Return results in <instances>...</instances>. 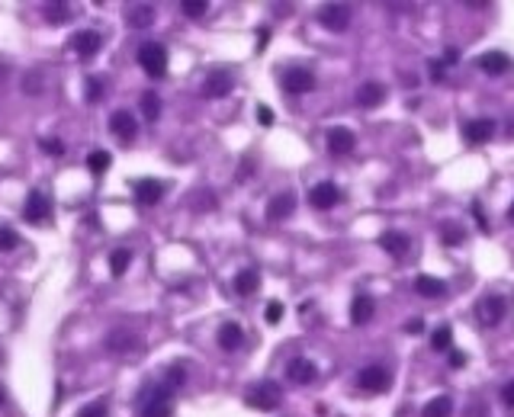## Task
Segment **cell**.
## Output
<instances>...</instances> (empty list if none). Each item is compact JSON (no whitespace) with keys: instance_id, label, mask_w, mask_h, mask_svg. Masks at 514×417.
<instances>
[{"instance_id":"34","label":"cell","mask_w":514,"mask_h":417,"mask_svg":"<svg viewBox=\"0 0 514 417\" xmlns=\"http://www.w3.org/2000/svg\"><path fill=\"white\" fill-rule=\"evenodd\" d=\"M16 244H20V235L7 225H0V251H13Z\"/></svg>"},{"instance_id":"39","label":"cell","mask_w":514,"mask_h":417,"mask_svg":"<svg viewBox=\"0 0 514 417\" xmlns=\"http://www.w3.org/2000/svg\"><path fill=\"white\" fill-rule=\"evenodd\" d=\"M42 151H45V154H52V158H62V154H64V145L58 142V138H45V142H42Z\"/></svg>"},{"instance_id":"28","label":"cell","mask_w":514,"mask_h":417,"mask_svg":"<svg viewBox=\"0 0 514 417\" xmlns=\"http://www.w3.org/2000/svg\"><path fill=\"white\" fill-rule=\"evenodd\" d=\"M129 263H132V251H129V247H116V251L110 254V273L113 276H122L129 270Z\"/></svg>"},{"instance_id":"25","label":"cell","mask_w":514,"mask_h":417,"mask_svg":"<svg viewBox=\"0 0 514 417\" xmlns=\"http://www.w3.org/2000/svg\"><path fill=\"white\" fill-rule=\"evenodd\" d=\"M257 289H261V276H257V270H241V273L235 276V292L238 295H254Z\"/></svg>"},{"instance_id":"17","label":"cell","mask_w":514,"mask_h":417,"mask_svg":"<svg viewBox=\"0 0 514 417\" xmlns=\"http://www.w3.org/2000/svg\"><path fill=\"white\" fill-rule=\"evenodd\" d=\"M142 346V340L135 337L129 328H116V331L106 334V350H113V353H129V350H138Z\"/></svg>"},{"instance_id":"6","label":"cell","mask_w":514,"mask_h":417,"mask_svg":"<svg viewBox=\"0 0 514 417\" xmlns=\"http://www.w3.org/2000/svg\"><path fill=\"white\" fill-rule=\"evenodd\" d=\"M68 45L74 48V55H78V58L90 61V58H97V52H100L103 36L97 29H80V32H74V36H71V42H68Z\"/></svg>"},{"instance_id":"7","label":"cell","mask_w":514,"mask_h":417,"mask_svg":"<svg viewBox=\"0 0 514 417\" xmlns=\"http://www.w3.org/2000/svg\"><path fill=\"white\" fill-rule=\"evenodd\" d=\"M231 87H235V78H231V71H225V68H215V71H209V78L203 80V96L206 100H219V96H229Z\"/></svg>"},{"instance_id":"13","label":"cell","mask_w":514,"mask_h":417,"mask_svg":"<svg viewBox=\"0 0 514 417\" xmlns=\"http://www.w3.org/2000/svg\"><path fill=\"white\" fill-rule=\"evenodd\" d=\"M110 132L116 135L119 142H135V135H138V122L129 110H116L110 116Z\"/></svg>"},{"instance_id":"42","label":"cell","mask_w":514,"mask_h":417,"mask_svg":"<svg viewBox=\"0 0 514 417\" xmlns=\"http://www.w3.org/2000/svg\"><path fill=\"white\" fill-rule=\"evenodd\" d=\"M257 122H261V126H273V110H270V106H257Z\"/></svg>"},{"instance_id":"21","label":"cell","mask_w":514,"mask_h":417,"mask_svg":"<svg viewBox=\"0 0 514 417\" xmlns=\"http://www.w3.org/2000/svg\"><path fill=\"white\" fill-rule=\"evenodd\" d=\"M245 344V331H241V324H235V321H229V324H222L219 328V346L222 350H238V346Z\"/></svg>"},{"instance_id":"40","label":"cell","mask_w":514,"mask_h":417,"mask_svg":"<svg viewBox=\"0 0 514 417\" xmlns=\"http://www.w3.org/2000/svg\"><path fill=\"white\" fill-rule=\"evenodd\" d=\"M100 96H103V84L97 78H90L87 80V103H100Z\"/></svg>"},{"instance_id":"1","label":"cell","mask_w":514,"mask_h":417,"mask_svg":"<svg viewBox=\"0 0 514 417\" xmlns=\"http://www.w3.org/2000/svg\"><path fill=\"white\" fill-rule=\"evenodd\" d=\"M245 404H251V408L257 411H277L280 404H283V388L277 386V382H257V386H251L245 392Z\"/></svg>"},{"instance_id":"41","label":"cell","mask_w":514,"mask_h":417,"mask_svg":"<svg viewBox=\"0 0 514 417\" xmlns=\"http://www.w3.org/2000/svg\"><path fill=\"white\" fill-rule=\"evenodd\" d=\"M441 237H443V244H447V247H450V244H463V231H459V228H447Z\"/></svg>"},{"instance_id":"14","label":"cell","mask_w":514,"mask_h":417,"mask_svg":"<svg viewBox=\"0 0 514 417\" xmlns=\"http://www.w3.org/2000/svg\"><path fill=\"white\" fill-rule=\"evenodd\" d=\"M476 68L485 71L489 78H499V74H508L514 68V61L505 55V52H483V55L476 58Z\"/></svg>"},{"instance_id":"19","label":"cell","mask_w":514,"mask_h":417,"mask_svg":"<svg viewBox=\"0 0 514 417\" xmlns=\"http://www.w3.org/2000/svg\"><path fill=\"white\" fill-rule=\"evenodd\" d=\"M161 196H164V183H161V180L145 177V180L135 183V199H138L142 205H158Z\"/></svg>"},{"instance_id":"11","label":"cell","mask_w":514,"mask_h":417,"mask_svg":"<svg viewBox=\"0 0 514 417\" xmlns=\"http://www.w3.org/2000/svg\"><path fill=\"white\" fill-rule=\"evenodd\" d=\"M286 379L296 382V386H312L318 379V366L312 360H306V356H296V360L286 363Z\"/></svg>"},{"instance_id":"50","label":"cell","mask_w":514,"mask_h":417,"mask_svg":"<svg viewBox=\"0 0 514 417\" xmlns=\"http://www.w3.org/2000/svg\"><path fill=\"white\" fill-rule=\"evenodd\" d=\"M505 135H511L514 138V119H511V126H505Z\"/></svg>"},{"instance_id":"4","label":"cell","mask_w":514,"mask_h":417,"mask_svg":"<svg viewBox=\"0 0 514 417\" xmlns=\"http://www.w3.org/2000/svg\"><path fill=\"white\" fill-rule=\"evenodd\" d=\"M318 23H322L328 32H348L350 7H344V3H324V7L318 10Z\"/></svg>"},{"instance_id":"53","label":"cell","mask_w":514,"mask_h":417,"mask_svg":"<svg viewBox=\"0 0 514 417\" xmlns=\"http://www.w3.org/2000/svg\"><path fill=\"white\" fill-rule=\"evenodd\" d=\"M0 363H3V350H0Z\"/></svg>"},{"instance_id":"27","label":"cell","mask_w":514,"mask_h":417,"mask_svg":"<svg viewBox=\"0 0 514 417\" xmlns=\"http://www.w3.org/2000/svg\"><path fill=\"white\" fill-rule=\"evenodd\" d=\"M450 411H453L450 395H437V398H431V402L424 404L421 417H450Z\"/></svg>"},{"instance_id":"23","label":"cell","mask_w":514,"mask_h":417,"mask_svg":"<svg viewBox=\"0 0 514 417\" xmlns=\"http://www.w3.org/2000/svg\"><path fill=\"white\" fill-rule=\"evenodd\" d=\"M380 247L389 257H405V251H408V235H402V231H386V235L380 237Z\"/></svg>"},{"instance_id":"29","label":"cell","mask_w":514,"mask_h":417,"mask_svg":"<svg viewBox=\"0 0 514 417\" xmlns=\"http://www.w3.org/2000/svg\"><path fill=\"white\" fill-rule=\"evenodd\" d=\"M71 20V7L68 3H48L45 7V23L48 26H64Z\"/></svg>"},{"instance_id":"44","label":"cell","mask_w":514,"mask_h":417,"mask_svg":"<svg viewBox=\"0 0 514 417\" xmlns=\"http://www.w3.org/2000/svg\"><path fill=\"white\" fill-rule=\"evenodd\" d=\"M501 398H505V404L514 411V382H508V386L501 388Z\"/></svg>"},{"instance_id":"18","label":"cell","mask_w":514,"mask_h":417,"mask_svg":"<svg viewBox=\"0 0 514 417\" xmlns=\"http://www.w3.org/2000/svg\"><path fill=\"white\" fill-rule=\"evenodd\" d=\"M354 145H357V138L350 129H344V126L328 129V151H331V154H350Z\"/></svg>"},{"instance_id":"49","label":"cell","mask_w":514,"mask_h":417,"mask_svg":"<svg viewBox=\"0 0 514 417\" xmlns=\"http://www.w3.org/2000/svg\"><path fill=\"white\" fill-rule=\"evenodd\" d=\"M7 78H10V68H7L3 61H0V80H7Z\"/></svg>"},{"instance_id":"45","label":"cell","mask_w":514,"mask_h":417,"mask_svg":"<svg viewBox=\"0 0 514 417\" xmlns=\"http://www.w3.org/2000/svg\"><path fill=\"white\" fill-rule=\"evenodd\" d=\"M431 80H443V61H431Z\"/></svg>"},{"instance_id":"48","label":"cell","mask_w":514,"mask_h":417,"mask_svg":"<svg viewBox=\"0 0 514 417\" xmlns=\"http://www.w3.org/2000/svg\"><path fill=\"white\" fill-rule=\"evenodd\" d=\"M453 366H457V370H459V366H466V356L459 353V350H457V353H453Z\"/></svg>"},{"instance_id":"47","label":"cell","mask_w":514,"mask_h":417,"mask_svg":"<svg viewBox=\"0 0 514 417\" xmlns=\"http://www.w3.org/2000/svg\"><path fill=\"white\" fill-rule=\"evenodd\" d=\"M457 58H459V52H457V48H447V55H443V64H453V61H457Z\"/></svg>"},{"instance_id":"31","label":"cell","mask_w":514,"mask_h":417,"mask_svg":"<svg viewBox=\"0 0 514 417\" xmlns=\"http://www.w3.org/2000/svg\"><path fill=\"white\" fill-rule=\"evenodd\" d=\"M142 116L148 119V122H158V116H161V96L158 94H142Z\"/></svg>"},{"instance_id":"9","label":"cell","mask_w":514,"mask_h":417,"mask_svg":"<svg viewBox=\"0 0 514 417\" xmlns=\"http://www.w3.org/2000/svg\"><path fill=\"white\" fill-rule=\"evenodd\" d=\"M495 119H469V122H463V142L469 145H485L495 138Z\"/></svg>"},{"instance_id":"5","label":"cell","mask_w":514,"mask_h":417,"mask_svg":"<svg viewBox=\"0 0 514 417\" xmlns=\"http://www.w3.org/2000/svg\"><path fill=\"white\" fill-rule=\"evenodd\" d=\"M171 392H174L171 386L151 388V395L142 404V417H171V411H174L171 408Z\"/></svg>"},{"instance_id":"16","label":"cell","mask_w":514,"mask_h":417,"mask_svg":"<svg viewBox=\"0 0 514 417\" xmlns=\"http://www.w3.org/2000/svg\"><path fill=\"white\" fill-rule=\"evenodd\" d=\"M308 203L315 205V209H334V205L341 203V189L334 186V183H318V186H312V193H308Z\"/></svg>"},{"instance_id":"22","label":"cell","mask_w":514,"mask_h":417,"mask_svg":"<svg viewBox=\"0 0 514 417\" xmlns=\"http://www.w3.org/2000/svg\"><path fill=\"white\" fill-rule=\"evenodd\" d=\"M415 292L424 295V299H441V295H447V283L437 279V276H418L415 279Z\"/></svg>"},{"instance_id":"51","label":"cell","mask_w":514,"mask_h":417,"mask_svg":"<svg viewBox=\"0 0 514 417\" xmlns=\"http://www.w3.org/2000/svg\"><path fill=\"white\" fill-rule=\"evenodd\" d=\"M508 221H514V203H511V209H508Z\"/></svg>"},{"instance_id":"30","label":"cell","mask_w":514,"mask_h":417,"mask_svg":"<svg viewBox=\"0 0 514 417\" xmlns=\"http://www.w3.org/2000/svg\"><path fill=\"white\" fill-rule=\"evenodd\" d=\"M113 164L110 158V151H90V158H87V170L94 173V177H100V173H106Z\"/></svg>"},{"instance_id":"35","label":"cell","mask_w":514,"mask_h":417,"mask_svg":"<svg viewBox=\"0 0 514 417\" xmlns=\"http://www.w3.org/2000/svg\"><path fill=\"white\" fill-rule=\"evenodd\" d=\"M78 417H110V408H106V402H94L87 408H80Z\"/></svg>"},{"instance_id":"26","label":"cell","mask_w":514,"mask_h":417,"mask_svg":"<svg viewBox=\"0 0 514 417\" xmlns=\"http://www.w3.org/2000/svg\"><path fill=\"white\" fill-rule=\"evenodd\" d=\"M373 299H366V295H357L354 299V305H350V321L357 324V328H360V324H366L373 318Z\"/></svg>"},{"instance_id":"33","label":"cell","mask_w":514,"mask_h":417,"mask_svg":"<svg viewBox=\"0 0 514 417\" xmlns=\"http://www.w3.org/2000/svg\"><path fill=\"white\" fill-rule=\"evenodd\" d=\"M450 344H453V331L447 328V324H443V328H437V331L431 334V346H434V350H447Z\"/></svg>"},{"instance_id":"20","label":"cell","mask_w":514,"mask_h":417,"mask_svg":"<svg viewBox=\"0 0 514 417\" xmlns=\"http://www.w3.org/2000/svg\"><path fill=\"white\" fill-rule=\"evenodd\" d=\"M293 209H296V196H293V193H280V196L270 199L267 219L270 221H283V219H290V215H293Z\"/></svg>"},{"instance_id":"12","label":"cell","mask_w":514,"mask_h":417,"mask_svg":"<svg viewBox=\"0 0 514 417\" xmlns=\"http://www.w3.org/2000/svg\"><path fill=\"white\" fill-rule=\"evenodd\" d=\"M48 215H52V199H48L45 193H39V189H32L29 199H26V205H23V219L32 221V225H39V221H45Z\"/></svg>"},{"instance_id":"15","label":"cell","mask_w":514,"mask_h":417,"mask_svg":"<svg viewBox=\"0 0 514 417\" xmlns=\"http://www.w3.org/2000/svg\"><path fill=\"white\" fill-rule=\"evenodd\" d=\"M386 103V87L376 84V80H366V84L357 87V106H364V110H376Z\"/></svg>"},{"instance_id":"37","label":"cell","mask_w":514,"mask_h":417,"mask_svg":"<svg viewBox=\"0 0 514 417\" xmlns=\"http://www.w3.org/2000/svg\"><path fill=\"white\" fill-rule=\"evenodd\" d=\"M183 382H187V370H183V366H171V370H167V386L180 388Z\"/></svg>"},{"instance_id":"36","label":"cell","mask_w":514,"mask_h":417,"mask_svg":"<svg viewBox=\"0 0 514 417\" xmlns=\"http://www.w3.org/2000/svg\"><path fill=\"white\" fill-rule=\"evenodd\" d=\"M264 318H267V324H280V321H283V302H270V305L264 308Z\"/></svg>"},{"instance_id":"46","label":"cell","mask_w":514,"mask_h":417,"mask_svg":"<svg viewBox=\"0 0 514 417\" xmlns=\"http://www.w3.org/2000/svg\"><path fill=\"white\" fill-rule=\"evenodd\" d=\"M405 331H408V334H421V331H424V321H408Z\"/></svg>"},{"instance_id":"43","label":"cell","mask_w":514,"mask_h":417,"mask_svg":"<svg viewBox=\"0 0 514 417\" xmlns=\"http://www.w3.org/2000/svg\"><path fill=\"white\" fill-rule=\"evenodd\" d=\"M473 219L479 221V228L483 231H489V219H485V212H483V205L479 203H473Z\"/></svg>"},{"instance_id":"52","label":"cell","mask_w":514,"mask_h":417,"mask_svg":"<svg viewBox=\"0 0 514 417\" xmlns=\"http://www.w3.org/2000/svg\"><path fill=\"white\" fill-rule=\"evenodd\" d=\"M3 402H7V392H3V388H0V404H3Z\"/></svg>"},{"instance_id":"10","label":"cell","mask_w":514,"mask_h":417,"mask_svg":"<svg viewBox=\"0 0 514 417\" xmlns=\"http://www.w3.org/2000/svg\"><path fill=\"white\" fill-rule=\"evenodd\" d=\"M501 318H505V299H499V295H485L476 305V321L483 324V328H495Z\"/></svg>"},{"instance_id":"8","label":"cell","mask_w":514,"mask_h":417,"mask_svg":"<svg viewBox=\"0 0 514 417\" xmlns=\"http://www.w3.org/2000/svg\"><path fill=\"white\" fill-rule=\"evenodd\" d=\"M357 386L364 388V392L383 395L392 388V376H389L386 370H380V366H366V370H360V376H357Z\"/></svg>"},{"instance_id":"24","label":"cell","mask_w":514,"mask_h":417,"mask_svg":"<svg viewBox=\"0 0 514 417\" xmlns=\"http://www.w3.org/2000/svg\"><path fill=\"white\" fill-rule=\"evenodd\" d=\"M126 23L135 26V29H145V26L155 23V7H148V3H135V7L126 10Z\"/></svg>"},{"instance_id":"32","label":"cell","mask_w":514,"mask_h":417,"mask_svg":"<svg viewBox=\"0 0 514 417\" xmlns=\"http://www.w3.org/2000/svg\"><path fill=\"white\" fill-rule=\"evenodd\" d=\"M180 10H183V16H190V20H199V16H206L209 3H206V0H183Z\"/></svg>"},{"instance_id":"3","label":"cell","mask_w":514,"mask_h":417,"mask_svg":"<svg viewBox=\"0 0 514 417\" xmlns=\"http://www.w3.org/2000/svg\"><path fill=\"white\" fill-rule=\"evenodd\" d=\"M280 84H283V90L290 96H302V94H312V90L318 87V80H315V74L308 71V68H290Z\"/></svg>"},{"instance_id":"2","label":"cell","mask_w":514,"mask_h":417,"mask_svg":"<svg viewBox=\"0 0 514 417\" xmlns=\"http://www.w3.org/2000/svg\"><path fill=\"white\" fill-rule=\"evenodd\" d=\"M138 64H142V71L148 74V78H164L167 74V48L161 45V42H145L142 48H138Z\"/></svg>"},{"instance_id":"38","label":"cell","mask_w":514,"mask_h":417,"mask_svg":"<svg viewBox=\"0 0 514 417\" xmlns=\"http://www.w3.org/2000/svg\"><path fill=\"white\" fill-rule=\"evenodd\" d=\"M23 90H26L29 96H39V94H42V78H39V71H32L29 78L23 80Z\"/></svg>"}]
</instances>
